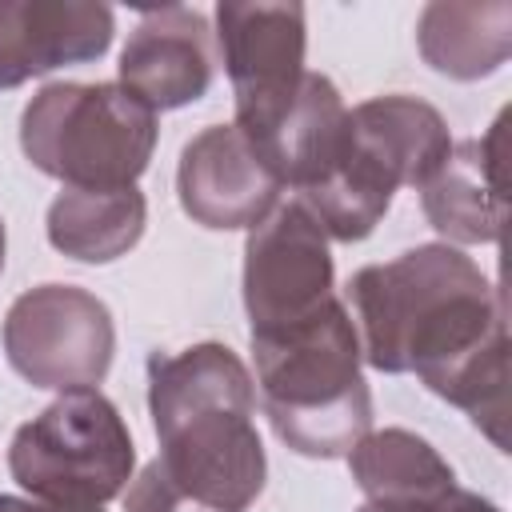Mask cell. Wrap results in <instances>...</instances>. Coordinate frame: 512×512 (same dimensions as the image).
<instances>
[{"label":"cell","mask_w":512,"mask_h":512,"mask_svg":"<svg viewBox=\"0 0 512 512\" xmlns=\"http://www.w3.org/2000/svg\"><path fill=\"white\" fill-rule=\"evenodd\" d=\"M360 356L388 376L416 372L500 452L508 448L504 296L452 244H416L352 276Z\"/></svg>","instance_id":"6da1fadb"},{"label":"cell","mask_w":512,"mask_h":512,"mask_svg":"<svg viewBox=\"0 0 512 512\" xmlns=\"http://www.w3.org/2000/svg\"><path fill=\"white\" fill-rule=\"evenodd\" d=\"M148 412L160 452L132 476L124 512H248L264 492L268 456L244 360L220 340L152 352Z\"/></svg>","instance_id":"7a4b0ae2"},{"label":"cell","mask_w":512,"mask_h":512,"mask_svg":"<svg viewBox=\"0 0 512 512\" xmlns=\"http://www.w3.org/2000/svg\"><path fill=\"white\" fill-rule=\"evenodd\" d=\"M248 340L264 416L296 456L336 460L372 432L360 336L340 296L300 324Z\"/></svg>","instance_id":"3957f363"},{"label":"cell","mask_w":512,"mask_h":512,"mask_svg":"<svg viewBox=\"0 0 512 512\" xmlns=\"http://www.w3.org/2000/svg\"><path fill=\"white\" fill-rule=\"evenodd\" d=\"M452 152L444 116L404 92L348 108V132L332 168L296 192L328 240H364L392 208L396 188H420Z\"/></svg>","instance_id":"277c9868"},{"label":"cell","mask_w":512,"mask_h":512,"mask_svg":"<svg viewBox=\"0 0 512 512\" xmlns=\"http://www.w3.org/2000/svg\"><path fill=\"white\" fill-rule=\"evenodd\" d=\"M156 132V112L120 80L44 84L20 116L28 164L64 188H136Z\"/></svg>","instance_id":"5b68a950"},{"label":"cell","mask_w":512,"mask_h":512,"mask_svg":"<svg viewBox=\"0 0 512 512\" xmlns=\"http://www.w3.org/2000/svg\"><path fill=\"white\" fill-rule=\"evenodd\" d=\"M132 468V432L100 388L60 392L8 444L12 480L48 504L100 508L128 488Z\"/></svg>","instance_id":"8992f818"},{"label":"cell","mask_w":512,"mask_h":512,"mask_svg":"<svg viewBox=\"0 0 512 512\" xmlns=\"http://www.w3.org/2000/svg\"><path fill=\"white\" fill-rule=\"evenodd\" d=\"M4 356L32 388H96L116 352L108 304L76 284H36L4 312Z\"/></svg>","instance_id":"52a82bcc"},{"label":"cell","mask_w":512,"mask_h":512,"mask_svg":"<svg viewBox=\"0 0 512 512\" xmlns=\"http://www.w3.org/2000/svg\"><path fill=\"white\" fill-rule=\"evenodd\" d=\"M336 300L328 236L292 196L276 204L244 240V312L248 336L280 332Z\"/></svg>","instance_id":"ba28073f"},{"label":"cell","mask_w":512,"mask_h":512,"mask_svg":"<svg viewBox=\"0 0 512 512\" xmlns=\"http://www.w3.org/2000/svg\"><path fill=\"white\" fill-rule=\"evenodd\" d=\"M216 52L232 84L236 128L256 132L268 124L304 80V8L300 4H264V0H228L216 8Z\"/></svg>","instance_id":"9c48e42d"},{"label":"cell","mask_w":512,"mask_h":512,"mask_svg":"<svg viewBox=\"0 0 512 512\" xmlns=\"http://www.w3.org/2000/svg\"><path fill=\"white\" fill-rule=\"evenodd\" d=\"M176 196L200 228L236 232L256 228L280 204V180L260 164L236 124H208L180 152Z\"/></svg>","instance_id":"30bf717a"},{"label":"cell","mask_w":512,"mask_h":512,"mask_svg":"<svg viewBox=\"0 0 512 512\" xmlns=\"http://www.w3.org/2000/svg\"><path fill=\"white\" fill-rule=\"evenodd\" d=\"M216 76L212 28L200 8L164 4L140 16L120 52V84L152 112H172L208 96Z\"/></svg>","instance_id":"8fae6325"},{"label":"cell","mask_w":512,"mask_h":512,"mask_svg":"<svg viewBox=\"0 0 512 512\" xmlns=\"http://www.w3.org/2000/svg\"><path fill=\"white\" fill-rule=\"evenodd\" d=\"M116 16L92 0H0V88L108 52Z\"/></svg>","instance_id":"7c38bea8"},{"label":"cell","mask_w":512,"mask_h":512,"mask_svg":"<svg viewBox=\"0 0 512 512\" xmlns=\"http://www.w3.org/2000/svg\"><path fill=\"white\" fill-rule=\"evenodd\" d=\"M504 112L480 140L452 144L444 164L420 184V208L428 224L456 244H496L508 204L500 180Z\"/></svg>","instance_id":"4fadbf2b"},{"label":"cell","mask_w":512,"mask_h":512,"mask_svg":"<svg viewBox=\"0 0 512 512\" xmlns=\"http://www.w3.org/2000/svg\"><path fill=\"white\" fill-rule=\"evenodd\" d=\"M416 48L424 64L448 80L492 76L512 56V4L436 0L416 20Z\"/></svg>","instance_id":"5bb4252c"},{"label":"cell","mask_w":512,"mask_h":512,"mask_svg":"<svg viewBox=\"0 0 512 512\" xmlns=\"http://www.w3.org/2000/svg\"><path fill=\"white\" fill-rule=\"evenodd\" d=\"M148 224L140 188H64L48 204V244L80 264H108L128 256Z\"/></svg>","instance_id":"9a60e30c"},{"label":"cell","mask_w":512,"mask_h":512,"mask_svg":"<svg viewBox=\"0 0 512 512\" xmlns=\"http://www.w3.org/2000/svg\"><path fill=\"white\" fill-rule=\"evenodd\" d=\"M344 460L356 488L364 492V504H384V508L428 504L456 488L452 464L424 436L408 428L368 432Z\"/></svg>","instance_id":"2e32d148"},{"label":"cell","mask_w":512,"mask_h":512,"mask_svg":"<svg viewBox=\"0 0 512 512\" xmlns=\"http://www.w3.org/2000/svg\"><path fill=\"white\" fill-rule=\"evenodd\" d=\"M356 512H500L492 500H484L480 492H468V488H452L448 496L440 500H428V504H404V508H384V504H360Z\"/></svg>","instance_id":"e0dca14e"},{"label":"cell","mask_w":512,"mask_h":512,"mask_svg":"<svg viewBox=\"0 0 512 512\" xmlns=\"http://www.w3.org/2000/svg\"><path fill=\"white\" fill-rule=\"evenodd\" d=\"M12 512H104V508H88V504H48V500H20Z\"/></svg>","instance_id":"ac0fdd59"},{"label":"cell","mask_w":512,"mask_h":512,"mask_svg":"<svg viewBox=\"0 0 512 512\" xmlns=\"http://www.w3.org/2000/svg\"><path fill=\"white\" fill-rule=\"evenodd\" d=\"M4 252H8V236H4V220H0V272H4Z\"/></svg>","instance_id":"d6986e66"}]
</instances>
